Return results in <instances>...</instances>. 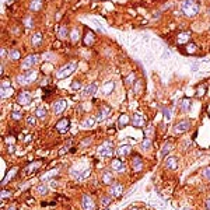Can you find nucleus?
I'll return each instance as SVG.
<instances>
[{
    "label": "nucleus",
    "instance_id": "f257e3e1",
    "mask_svg": "<svg viewBox=\"0 0 210 210\" xmlns=\"http://www.w3.org/2000/svg\"><path fill=\"white\" fill-rule=\"evenodd\" d=\"M181 11L186 17H195L199 13V3L196 0H183L181 4Z\"/></svg>",
    "mask_w": 210,
    "mask_h": 210
},
{
    "label": "nucleus",
    "instance_id": "f03ea898",
    "mask_svg": "<svg viewBox=\"0 0 210 210\" xmlns=\"http://www.w3.org/2000/svg\"><path fill=\"white\" fill-rule=\"evenodd\" d=\"M38 78V72L37 70H25L24 73H21L17 77L20 86H28L31 83H35V80Z\"/></svg>",
    "mask_w": 210,
    "mask_h": 210
},
{
    "label": "nucleus",
    "instance_id": "7ed1b4c3",
    "mask_svg": "<svg viewBox=\"0 0 210 210\" xmlns=\"http://www.w3.org/2000/svg\"><path fill=\"white\" fill-rule=\"evenodd\" d=\"M76 67H77V63H76V62H70V63L64 64V66H62L60 69L56 70V72H55V77L58 78V80L64 78V77H69V76H70V74L76 70Z\"/></svg>",
    "mask_w": 210,
    "mask_h": 210
},
{
    "label": "nucleus",
    "instance_id": "20e7f679",
    "mask_svg": "<svg viewBox=\"0 0 210 210\" xmlns=\"http://www.w3.org/2000/svg\"><path fill=\"white\" fill-rule=\"evenodd\" d=\"M38 60H39V56L35 55V53L28 55L27 58H24L23 63H21V69H23V70H31V69L38 63Z\"/></svg>",
    "mask_w": 210,
    "mask_h": 210
},
{
    "label": "nucleus",
    "instance_id": "39448f33",
    "mask_svg": "<svg viewBox=\"0 0 210 210\" xmlns=\"http://www.w3.org/2000/svg\"><path fill=\"white\" fill-rule=\"evenodd\" d=\"M191 128H192L191 121H189V119H182V121H179L178 123L174 126V132L177 133V135H182V133L188 132Z\"/></svg>",
    "mask_w": 210,
    "mask_h": 210
},
{
    "label": "nucleus",
    "instance_id": "423d86ee",
    "mask_svg": "<svg viewBox=\"0 0 210 210\" xmlns=\"http://www.w3.org/2000/svg\"><path fill=\"white\" fill-rule=\"evenodd\" d=\"M123 193V185L121 182H114L109 185V195L111 197H121Z\"/></svg>",
    "mask_w": 210,
    "mask_h": 210
},
{
    "label": "nucleus",
    "instance_id": "0eeeda50",
    "mask_svg": "<svg viewBox=\"0 0 210 210\" xmlns=\"http://www.w3.org/2000/svg\"><path fill=\"white\" fill-rule=\"evenodd\" d=\"M17 102H18L20 105H23V106H27V105H30L32 102V95L30 91H21L17 95Z\"/></svg>",
    "mask_w": 210,
    "mask_h": 210
},
{
    "label": "nucleus",
    "instance_id": "6e6552de",
    "mask_svg": "<svg viewBox=\"0 0 210 210\" xmlns=\"http://www.w3.org/2000/svg\"><path fill=\"white\" fill-rule=\"evenodd\" d=\"M81 209L83 210H95V203L90 195H83L81 197Z\"/></svg>",
    "mask_w": 210,
    "mask_h": 210
},
{
    "label": "nucleus",
    "instance_id": "1a4fd4ad",
    "mask_svg": "<svg viewBox=\"0 0 210 210\" xmlns=\"http://www.w3.org/2000/svg\"><path fill=\"white\" fill-rule=\"evenodd\" d=\"M98 154L101 155V157H111L112 155V153H114V149H112V144H111L109 142L104 143L102 146L98 147Z\"/></svg>",
    "mask_w": 210,
    "mask_h": 210
},
{
    "label": "nucleus",
    "instance_id": "9d476101",
    "mask_svg": "<svg viewBox=\"0 0 210 210\" xmlns=\"http://www.w3.org/2000/svg\"><path fill=\"white\" fill-rule=\"evenodd\" d=\"M55 128H56V130H58L59 133H66L69 130V128H70V121H69V118L59 119Z\"/></svg>",
    "mask_w": 210,
    "mask_h": 210
},
{
    "label": "nucleus",
    "instance_id": "9b49d317",
    "mask_svg": "<svg viewBox=\"0 0 210 210\" xmlns=\"http://www.w3.org/2000/svg\"><path fill=\"white\" fill-rule=\"evenodd\" d=\"M66 106H67V102H66V100H58L53 102V105H52V108H53V114L55 115H59L62 114L64 109H66Z\"/></svg>",
    "mask_w": 210,
    "mask_h": 210
},
{
    "label": "nucleus",
    "instance_id": "f8f14e48",
    "mask_svg": "<svg viewBox=\"0 0 210 210\" xmlns=\"http://www.w3.org/2000/svg\"><path fill=\"white\" fill-rule=\"evenodd\" d=\"M111 168L114 169L115 172H123V171H126V165H125L123 161H121L119 158H114L111 161Z\"/></svg>",
    "mask_w": 210,
    "mask_h": 210
},
{
    "label": "nucleus",
    "instance_id": "ddd939ff",
    "mask_svg": "<svg viewBox=\"0 0 210 210\" xmlns=\"http://www.w3.org/2000/svg\"><path fill=\"white\" fill-rule=\"evenodd\" d=\"M111 112V106L106 104H102L100 106V109H98V114H97V119L98 121H102V119H105L108 115H109Z\"/></svg>",
    "mask_w": 210,
    "mask_h": 210
},
{
    "label": "nucleus",
    "instance_id": "4468645a",
    "mask_svg": "<svg viewBox=\"0 0 210 210\" xmlns=\"http://www.w3.org/2000/svg\"><path fill=\"white\" fill-rule=\"evenodd\" d=\"M130 125L135 126V128H142V126L146 125V121H144V118H143L142 115L135 114L132 116V119H130Z\"/></svg>",
    "mask_w": 210,
    "mask_h": 210
},
{
    "label": "nucleus",
    "instance_id": "2eb2a0df",
    "mask_svg": "<svg viewBox=\"0 0 210 210\" xmlns=\"http://www.w3.org/2000/svg\"><path fill=\"white\" fill-rule=\"evenodd\" d=\"M42 165V161H32V163H30V164L24 168V174L25 175H31L34 171H37L39 167Z\"/></svg>",
    "mask_w": 210,
    "mask_h": 210
},
{
    "label": "nucleus",
    "instance_id": "dca6fc26",
    "mask_svg": "<svg viewBox=\"0 0 210 210\" xmlns=\"http://www.w3.org/2000/svg\"><path fill=\"white\" fill-rule=\"evenodd\" d=\"M83 95L84 97H90V95H94L97 92V84L95 83H91V84H87L84 88H83Z\"/></svg>",
    "mask_w": 210,
    "mask_h": 210
},
{
    "label": "nucleus",
    "instance_id": "f3484780",
    "mask_svg": "<svg viewBox=\"0 0 210 210\" xmlns=\"http://www.w3.org/2000/svg\"><path fill=\"white\" fill-rule=\"evenodd\" d=\"M132 167L133 169L136 171V172H139V171H142L143 168V160H142V157L140 155H133V158H132Z\"/></svg>",
    "mask_w": 210,
    "mask_h": 210
},
{
    "label": "nucleus",
    "instance_id": "a211bd4d",
    "mask_svg": "<svg viewBox=\"0 0 210 210\" xmlns=\"http://www.w3.org/2000/svg\"><path fill=\"white\" fill-rule=\"evenodd\" d=\"M48 191H49V188L46 183H38L37 186L34 188V193H37L38 196H45Z\"/></svg>",
    "mask_w": 210,
    "mask_h": 210
},
{
    "label": "nucleus",
    "instance_id": "6ab92c4d",
    "mask_svg": "<svg viewBox=\"0 0 210 210\" xmlns=\"http://www.w3.org/2000/svg\"><path fill=\"white\" fill-rule=\"evenodd\" d=\"M94 123H95V118L94 116H87L81 121L80 126H81V129H91L94 126Z\"/></svg>",
    "mask_w": 210,
    "mask_h": 210
},
{
    "label": "nucleus",
    "instance_id": "aec40b11",
    "mask_svg": "<svg viewBox=\"0 0 210 210\" xmlns=\"http://www.w3.org/2000/svg\"><path fill=\"white\" fill-rule=\"evenodd\" d=\"M165 167L169 169H177L178 168V160L175 158V157H167L165 158Z\"/></svg>",
    "mask_w": 210,
    "mask_h": 210
},
{
    "label": "nucleus",
    "instance_id": "412c9836",
    "mask_svg": "<svg viewBox=\"0 0 210 210\" xmlns=\"http://www.w3.org/2000/svg\"><path fill=\"white\" fill-rule=\"evenodd\" d=\"M114 88H115V83L114 81H108V83H105V84H102V94L104 95H109L111 92L114 91Z\"/></svg>",
    "mask_w": 210,
    "mask_h": 210
},
{
    "label": "nucleus",
    "instance_id": "4be33fe9",
    "mask_svg": "<svg viewBox=\"0 0 210 210\" xmlns=\"http://www.w3.org/2000/svg\"><path fill=\"white\" fill-rule=\"evenodd\" d=\"M132 153V147L129 146V144H125V146H121L116 150V154L121 155V157H126V155H129Z\"/></svg>",
    "mask_w": 210,
    "mask_h": 210
},
{
    "label": "nucleus",
    "instance_id": "5701e85b",
    "mask_svg": "<svg viewBox=\"0 0 210 210\" xmlns=\"http://www.w3.org/2000/svg\"><path fill=\"white\" fill-rule=\"evenodd\" d=\"M35 116L39 119H45L48 116V109H46V106L44 105H39L37 109H35Z\"/></svg>",
    "mask_w": 210,
    "mask_h": 210
},
{
    "label": "nucleus",
    "instance_id": "b1692460",
    "mask_svg": "<svg viewBox=\"0 0 210 210\" xmlns=\"http://www.w3.org/2000/svg\"><path fill=\"white\" fill-rule=\"evenodd\" d=\"M114 174L109 172V171H104L102 172V183H106V185H111L114 183Z\"/></svg>",
    "mask_w": 210,
    "mask_h": 210
},
{
    "label": "nucleus",
    "instance_id": "393cba45",
    "mask_svg": "<svg viewBox=\"0 0 210 210\" xmlns=\"http://www.w3.org/2000/svg\"><path fill=\"white\" fill-rule=\"evenodd\" d=\"M94 41H95V34L91 32V31H87L86 37H84V39H83V42H84L87 46H90L91 44H94Z\"/></svg>",
    "mask_w": 210,
    "mask_h": 210
},
{
    "label": "nucleus",
    "instance_id": "a878e982",
    "mask_svg": "<svg viewBox=\"0 0 210 210\" xmlns=\"http://www.w3.org/2000/svg\"><path fill=\"white\" fill-rule=\"evenodd\" d=\"M67 37H69V28L66 27V25H60V27L58 28V38L66 39Z\"/></svg>",
    "mask_w": 210,
    "mask_h": 210
},
{
    "label": "nucleus",
    "instance_id": "bb28decb",
    "mask_svg": "<svg viewBox=\"0 0 210 210\" xmlns=\"http://www.w3.org/2000/svg\"><path fill=\"white\" fill-rule=\"evenodd\" d=\"M17 171H18V168H17V167H13V168H11V169H10V171H9V174L6 175V178L3 179V182H1V183H3V185H6V183L9 182L10 179L16 177V174H17Z\"/></svg>",
    "mask_w": 210,
    "mask_h": 210
},
{
    "label": "nucleus",
    "instance_id": "cd10ccee",
    "mask_svg": "<svg viewBox=\"0 0 210 210\" xmlns=\"http://www.w3.org/2000/svg\"><path fill=\"white\" fill-rule=\"evenodd\" d=\"M189 37H191L189 32H181L178 35V38H177V42L181 44V45H182V44H186V42L189 41Z\"/></svg>",
    "mask_w": 210,
    "mask_h": 210
},
{
    "label": "nucleus",
    "instance_id": "c85d7f7f",
    "mask_svg": "<svg viewBox=\"0 0 210 210\" xmlns=\"http://www.w3.org/2000/svg\"><path fill=\"white\" fill-rule=\"evenodd\" d=\"M20 58H21V53H20L18 49L13 48V49L9 50V59H10V60H18Z\"/></svg>",
    "mask_w": 210,
    "mask_h": 210
},
{
    "label": "nucleus",
    "instance_id": "c756f323",
    "mask_svg": "<svg viewBox=\"0 0 210 210\" xmlns=\"http://www.w3.org/2000/svg\"><path fill=\"white\" fill-rule=\"evenodd\" d=\"M128 123H130V119H129L128 115H121L118 121V126L119 128H125Z\"/></svg>",
    "mask_w": 210,
    "mask_h": 210
},
{
    "label": "nucleus",
    "instance_id": "7c9ffc66",
    "mask_svg": "<svg viewBox=\"0 0 210 210\" xmlns=\"http://www.w3.org/2000/svg\"><path fill=\"white\" fill-rule=\"evenodd\" d=\"M31 11H38L42 9V0H31V4H30Z\"/></svg>",
    "mask_w": 210,
    "mask_h": 210
},
{
    "label": "nucleus",
    "instance_id": "2f4dec72",
    "mask_svg": "<svg viewBox=\"0 0 210 210\" xmlns=\"http://www.w3.org/2000/svg\"><path fill=\"white\" fill-rule=\"evenodd\" d=\"M191 100L189 98H185V100L181 101V109L183 111V112H188V111L191 109Z\"/></svg>",
    "mask_w": 210,
    "mask_h": 210
},
{
    "label": "nucleus",
    "instance_id": "473e14b6",
    "mask_svg": "<svg viewBox=\"0 0 210 210\" xmlns=\"http://www.w3.org/2000/svg\"><path fill=\"white\" fill-rule=\"evenodd\" d=\"M14 88L13 87H7V88H1V98H7V97L13 95Z\"/></svg>",
    "mask_w": 210,
    "mask_h": 210
},
{
    "label": "nucleus",
    "instance_id": "72a5a7b5",
    "mask_svg": "<svg viewBox=\"0 0 210 210\" xmlns=\"http://www.w3.org/2000/svg\"><path fill=\"white\" fill-rule=\"evenodd\" d=\"M42 42V34L41 32H35L32 35V45H39Z\"/></svg>",
    "mask_w": 210,
    "mask_h": 210
},
{
    "label": "nucleus",
    "instance_id": "f704fd0d",
    "mask_svg": "<svg viewBox=\"0 0 210 210\" xmlns=\"http://www.w3.org/2000/svg\"><path fill=\"white\" fill-rule=\"evenodd\" d=\"M70 38H72V41L76 42L80 38V30H78L77 27H74L73 30H72V32H70Z\"/></svg>",
    "mask_w": 210,
    "mask_h": 210
},
{
    "label": "nucleus",
    "instance_id": "c9c22d12",
    "mask_svg": "<svg viewBox=\"0 0 210 210\" xmlns=\"http://www.w3.org/2000/svg\"><path fill=\"white\" fill-rule=\"evenodd\" d=\"M150 147H151V140H150V139H144V140L140 143V149H142L143 151L150 150Z\"/></svg>",
    "mask_w": 210,
    "mask_h": 210
},
{
    "label": "nucleus",
    "instance_id": "e433bc0d",
    "mask_svg": "<svg viewBox=\"0 0 210 210\" xmlns=\"http://www.w3.org/2000/svg\"><path fill=\"white\" fill-rule=\"evenodd\" d=\"M197 49V46L195 45V44H188L186 46H185V53H188V55H191V53H195Z\"/></svg>",
    "mask_w": 210,
    "mask_h": 210
},
{
    "label": "nucleus",
    "instance_id": "4c0bfd02",
    "mask_svg": "<svg viewBox=\"0 0 210 210\" xmlns=\"http://www.w3.org/2000/svg\"><path fill=\"white\" fill-rule=\"evenodd\" d=\"M171 149H172V144L171 143H165V146L163 147V150H161V157H165V155L168 154L169 151H171Z\"/></svg>",
    "mask_w": 210,
    "mask_h": 210
},
{
    "label": "nucleus",
    "instance_id": "58836bf2",
    "mask_svg": "<svg viewBox=\"0 0 210 210\" xmlns=\"http://www.w3.org/2000/svg\"><path fill=\"white\" fill-rule=\"evenodd\" d=\"M125 83H126V84H129V86H130V84H133V83H136V74L130 73L129 76H126V77H125Z\"/></svg>",
    "mask_w": 210,
    "mask_h": 210
},
{
    "label": "nucleus",
    "instance_id": "ea45409f",
    "mask_svg": "<svg viewBox=\"0 0 210 210\" xmlns=\"http://www.w3.org/2000/svg\"><path fill=\"white\" fill-rule=\"evenodd\" d=\"M27 125L28 126H35V125H37V116H35V115H28Z\"/></svg>",
    "mask_w": 210,
    "mask_h": 210
},
{
    "label": "nucleus",
    "instance_id": "a19ab883",
    "mask_svg": "<svg viewBox=\"0 0 210 210\" xmlns=\"http://www.w3.org/2000/svg\"><path fill=\"white\" fill-rule=\"evenodd\" d=\"M11 118H13L14 121H20V119L23 118V114H21L20 111H13V112H11Z\"/></svg>",
    "mask_w": 210,
    "mask_h": 210
},
{
    "label": "nucleus",
    "instance_id": "79ce46f5",
    "mask_svg": "<svg viewBox=\"0 0 210 210\" xmlns=\"http://www.w3.org/2000/svg\"><path fill=\"white\" fill-rule=\"evenodd\" d=\"M55 174H58V171H56V169H52V171H49V172H48V174H45V175H42L41 178H42V179H49L50 177H53Z\"/></svg>",
    "mask_w": 210,
    "mask_h": 210
},
{
    "label": "nucleus",
    "instance_id": "37998d69",
    "mask_svg": "<svg viewBox=\"0 0 210 210\" xmlns=\"http://www.w3.org/2000/svg\"><path fill=\"white\" fill-rule=\"evenodd\" d=\"M205 92H206V88H205L203 86H199V87H197V91H196V95H197V97L205 95Z\"/></svg>",
    "mask_w": 210,
    "mask_h": 210
},
{
    "label": "nucleus",
    "instance_id": "c03bdc74",
    "mask_svg": "<svg viewBox=\"0 0 210 210\" xmlns=\"http://www.w3.org/2000/svg\"><path fill=\"white\" fill-rule=\"evenodd\" d=\"M72 90H80V88H81V83H78L77 80H76V81H73L72 83Z\"/></svg>",
    "mask_w": 210,
    "mask_h": 210
},
{
    "label": "nucleus",
    "instance_id": "a18cd8bd",
    "mask_svg": "<svg viewBox=\"0 0 210 210\" xmlns=\"http://www.w3.org/2000/svg\"><path fill=\"white\" fill-rule=\"evenodd\" d=\"M202 174H203V177H205L206 179H209V181H210V167H206Z\"/></svg>",
    "mask_w": 210,
    "mask_h": 210
},
{
    "label": "nucleus",
    "instance_id": "49530a36",
    "mask_svg": "<svg viewBox=\"0 0 210 210\" xmlns=\"http://www.w3.org/2000/svg\"><path fill=\"white\" fill-rule=\"evenodd\" d=\"M109 203H111V197H106V196L101 197V205L102 206H106V205H109Z\"/></svg>",
    "mask_w": 210,
    "mask_h": 210
},
{
    "label": "nucleus",
    "instance_id": "de8ad7c7",
    "mask_svg": "<svg viewBox=\"0 0 210 210\" xmlns=\"http://www.w3.org/2000/svg\"><path fill=\"white\" fill-rule=\"evenodd\" d=\"M10 195H11V192L10 191H7V189H1V197H3V199L9 197Z\"/></svg>",
    "mask_w": 210,
    "mask_h": 210
},
{
    "label": "nucleus",
    "instance_id": "09e8293b",
    "mask_svg": "<svg viewBox=\"0 0 210 210\" xmlns=\"http://www.w3.org/2000/svg\"><path fill=\"white\" fill-rule=\"evenodd\" d=\"M7 87H11V84H10V80L6 78V80L1 81V88H7Z\"/></svg>",
    "mask_w": 210,
    "mask_h": 210
},
{
    "label": "nucleus",
    "instance_id": "8fccbe9b",
    "mask_svg": "<svg viewBox=\"0 0 210 210\" xmlns=\"http://www.w3.org/2000/svg\"><path fill=\"white\" fill-rule=\"evenodd\" d=\"M164 115H165V119H171V111H168L167 108L164 109Z\"/></svg>",
    "mask_w": 210,
    "mask_h": 210
},
{
    "label": "nucleus",
    "instance_id": "3c124183",
    "mask_svg": "<svg viewBox=\"0 0 210 210\" xmlns=\"http://www.w3.org/2000/svg\"><path fill=\"white\" fill-rule=\"evenodd\" d=\"M25 24H27V28H31V27H32V20H31V17H28V18L25 20Z\"/></svg>",
    "mask_w": 210,
    "mask_h": 210
},
{
    "label": "nucleus",
    "instance_id": "603ef678",
    "mask_svg": "<svg viewBox=\"0 0 210 210\" xmlns=\"http://www.w3.org/2000/svg\"><path fill=\"white\" fill-rule=\"evenodd\" d=\"M14 142H16V139H14V137H11V136H9L7 139H6V143H7V144H10V143H14Z\"/></svg>",
    "mask_w": 210,
    "mask_h": 210
},
{
    "label": "nucleus",
    "instance_id": "864d4df0",
    "mask_svg": "<svg viewBox=\"0 0 210 210\" xmlns=\"http://www.w3.org/2000/svg\"><path fill=\"white\" fill-rule=\"evenodd\" d=\"M205 206H206V209H207V210H210V196L205 200Z\"/></svg>",
    "mask_w": 210,
    "mask_h": 210
},
{
    "label": "nucleus",
    "instance_id": "5fc2aeb1",
    "mask_svg": "<svg viewBox=\"0 0 210 210\" xmlns=\"http://www.w3.org/2000/svg\"><path fill=\"white\" fill-rule=\"evenodd\" d=\"M41 84H42V86H48V84H49V78H48V77H46V78H44Z\"/></svg>",
    "mask_w": 210,
    "mask_h": 210
},
{
    "label": "nucleus",
    "instance_id": "6e6d98bb",
    "mask_svg": "<svg viewBox=\"0 0 210 210\" xmlns=\"http://www.w3.org/2000/svg\"><path fill=\"white\" fill-rule=\"evenodd\" d=\"M140 90V81H136V84H135V91H139Z\"/></svg>",
    "mask_w": 210,
    "mask_h": 210
},
{
    "label": "nucleus",
    "instance_id": "4d7b16f0",
    "mask_svg": "<svg viewBox=\"0 0 210 210\" xmlns=\"http://www.w3.org/2000/svg\"><path fill=\"white\" fill-rule=\"evenodd\" d=\"M7 210H17V206H16V205H10Z\"/></svg>",
    "mask_w": 210,
    "mask_h": 210
},
{
    "label": "nucleus",
    "instance_id": "13d9d810",
    "mask_svg": "<svg viewBox=\"0 0 210 210\" xmlns=\"http://www.w3.org/2000/svg\"><path fill=\"white\" fill-rule=\"evenodd\" d=\"M197 67H199V64H197V63H195V64H193V66H192V70L195 72V70H197Z\"/></svg>",
    "mask_w": 210,
    "mask_h": 210
},
{
    "label": "nucleus",
    "instance_id": "bf43d9fd",
    "mask_svg": "<svg viewBox=\"0 0 210 210\" xmlns=\"http://www.w3.org/2000/svg\"><path fill=\"white\" fill-rule=\"evenodd\" d=\"M53 46H55V48H59V46H60V42H55V44H53Z\"/></svg>",
    "mask_w": 210,
    "mask_h": 210
},
{
    "label": "nucleus",
    "instance_id": "052dcab7",
    "mask_svg": "<svg viewBox=\"0 0 210 210\" xmlns=\"http://www.w3.org/2000/svg\"><path fill=\"white\" fill-rule=\"evenodd\" d=\"M183 210H189V209H183Z\"/></svg>",
    "mask_w": 210,
    "mask_h": 210
},
{
    "label": "nucleus",
    "instance_id": "680f3d73",
    "mask_svg": "<svg viewBox=\"0 0 210 210\" xmlns=\"http://www.w3.org/2000/svg\"><path fill=\"white\" fill-rule=\"evenodd\" d=\"M133 210H137V209H133Z\"/></svg>",
    "mask_w": 210,
    "mask_h": 210
}]
</instances>
